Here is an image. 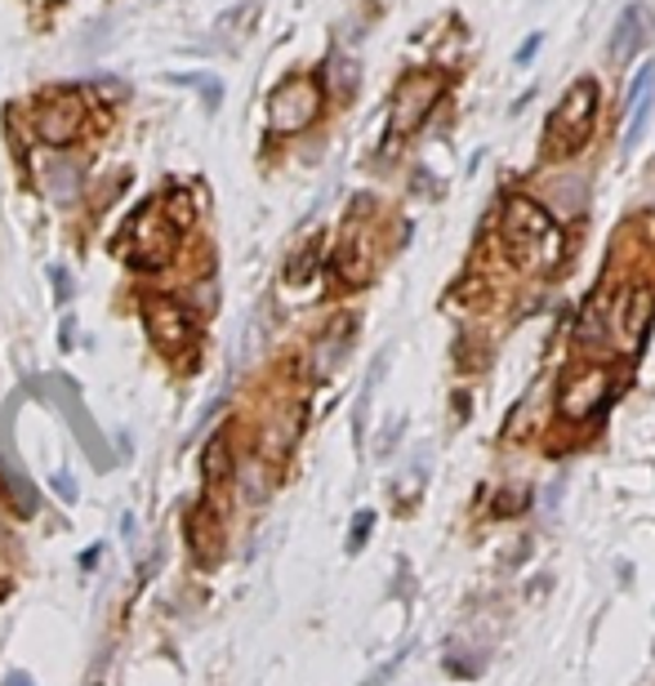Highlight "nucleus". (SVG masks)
Here are the masks:
<instances>
[{
	"label": "nucleus",
	"instance_id": "f257e3e1",
	"mask_svg": "<svg viewBox=\"0 0 655 686\" xmlns=\"http://www.w3.org/2000/svg\"><path fill=\"white\" fill-rule=\"evenodd\" d=\"M500 241H504L509 264L522 268V273H535V277L557 273L562 254H566V236H562L557 219L540 201H531V197H509L504 201V210H500Z\"/></svg>",
	"mask_w": 655,
	"mask_h": 686
},
{
	"label": "nucleus",
	"instance_id": "f03ea898",
	"mask_svg": "<svg viewBox=\"0 0 655 686\" xmlns=\"http://www.w3.org/2000/svg\"><path fill=\"white\" fill-rule=\"evenodd\" d=\"M598 121V85L589 76H580L570 90L562 95L557 112L548 117V156H576Z\"/></svg>",
	"mask_w": 655,
	"mask_h": 686
},
{
	"label": "nucleus",
	"instance_id": "7ed1b4c3",
	"mask_svg": "<svg viewBox=\"0 0 655 686\" xmlns=\"http://www.w3.org/2000/svg\"><path fill=\"white\" fill-rule=\"evenodd\" d=\"M446 95V71H411L401 85H397V95H392V112H388V143H401V139H411L429 112L442 103Z\"/></svg>",
	"mask_w": 655,
	"mask_h": 686
},
{
	"label": "nucleus",
	"instance_id": "20e7f679",
	"mask_svg": "<svg viewBox=\"0 0 655 686\" xmlns=\"http://www.w3.org/2000/svg\"><path fill=\"white\" fill-rule=\"evenodd\" d=\"M615 397V370L607 366H576L566 370L557 384V414L570 423H585L598 419Z\"/></svg>",
	"mask_w": 655,
	"mask_h": 686
},
{
	"label": "nucleus",
	"instance_id": "39448f33",
	"mask_svg": "<svg viewBox=\"0 0 655 686\" xmlns=\"http://www.w3.org/2000/svg\"><path fill=\"white\" fill-rule=\"evenodd\" d=\"M175 245H179V232L170 228V219L160 214L156 206L152 210H138L121 236V250L134 268H166L175 259Z\"/></svg>",
	"mask_w": 655,
	"mask_h": 686
},
{
	"label": "nucleus",
	"instance_id": "423d86ee",
	"mask_svg": "<svg viewBox=\"0 0 655 686\" xmlns=\"http://www.w3.org/2000/svg\"><path fill=\"white\" fill-rule=\"evenodd\" d=\"M321 112V85L312 76H290L281 90L268 99V125L273 134H299Z\"/></svg>",
	"mask_w": 655,
	"mask_h": 686
},
{
	"label": "nucleus",
	"instance_id": "0eeeda50",
	"mask_svg": "<svg viewBox=\"0 0 655 686\" xmlns=\"http://www.w3.org/2000/svg\"><path fill=\"white\" fill-rule=\"evenodd\" d=\"M143 325H147V339L156 343V353H166V357L184 353L192 343V334H197V325H192V317H188V308L179 299H147L143 303Z\"/></svg>",
	"mask_w": 655,
	"mask_h": 686
},
{
	"label": "nucleus",
	"instance_id": "6e6552de",
	"mask_svg": "<svg viewBox=\"0 0 655 686\" xmlns=\"http://www.w3.org/2000/svg\"><path fill=\"white\" fill-rule=\"evenodd\" d=\"M80 125H86V99L76 90H58L36 108V139L49 147H67L76 143Z\"/></svg>",
	"mask_w": 655,
	"mask_h": 686
},
{
	"label": "nucleus",
	"instance_id": "1a4fd4ad",
	"mask_svg": "<svg viewBox=\"0 0 655 686\" xmlns=\"http://www.w3.org/2000/svg\"><path fill=\"white\" fill-rule=\"evenodd\" d=\"M655 321V290L651 286H633L620 295L615 312H611V330H615V343L624 353H637L642 348V339Z\"/></svg>",
	"mask_w": 655,
	"mask_h": 686
},
{
	"label": "nucleus",
	"instance_id": "9d476101",
	"mask_svg": "<svg viewBox=\"0 0 655 686\" xmlns=\"http://www.w3.org/2000/svg\"><path fill=\"white\" fill-rule=\"evenodd\" d=\"M651 95H655V63H642L633 85H629V121H624V147L633 152L637 139L646 134V121H651Z\"/></svg>",
	"mask_w": 655,
	"mask_h": 686
},
{
	"label": "nucleus",
	"instance_id": "9b49d317",
	"mask_svg": "<svg viewBox=\"0 0 655 686\" xmlns=\"http://www.w3.org/2000/svg\"><path fill=\"white\" fill-rule=\"evenodd\" d=\"M335 273L344 286H366L370 273H375V259H370V236H357L348 232L340 241V254H335Z\"/></svg>",
	"mask_w": 655,
	"mask_h": 686
},
{
	"label": "nucleus",
	"instance_id": "f8f14e48",
	"mask_svg": "<svg viewBox=\"0 0 655 686\" xmlns=\"http://www.w3.org/2000/svg\"><path fill=\"white\" fill-rule=\"evenodd\" d=\"M646 10L642 5H629L620 19H615V32H611V58H633L637 49H642V41H646Z\"/></svg>",
	"mask_w": 655,
	"mask_h": 686
},
{
	"label": "nucleus",
	"instance_id": "ddd939ff",
	"mask_svg": "<svg viewBox=\"0 0 655 686\" xmlns=\"http://www.w3.org/2000/svg\"><path fill=\"white\" fill-rule=\"evenodd\" d=\"M348 334H353V321H348V317H340L331 334H321L317 357H312V370H317V375H331V370L340 366V357H348Z\"/></svg>",
	"mask_w": 655,
	"mask_h": 686
},
{
	"label": "nucleus",
	"instance_id": "4468645a",
	"mask_svg": "<svg viewBox=\"0 0 655 686\" xmlns=\"http://www.w3.org/2000/svg\"><path fill=\"white\" fill-rule=\"evenodd\" d=\"M201 477H206V486H227V477H232V446H227V433H214L210 442H206V455H201Z\"/></svg>",
	"mask_w": 655,
	"mask_h": 686
},
{
	"label": "nucleus",
	"instance_id": "2eb2a0df",
	"mask_svg": "<svg viewBox=\"0 0 655 686\" xmlns=\"http://www.w3.org/2000/svg\"><path fill=\"white\" fill-rule=\"evenodd\" d=\"M156 210L170 219V228H175V232H188V228H192V219H197V206H192V197H188L184 188H170L166 197L156 201Z\"/></svg>",
	"mask_w": 655,
	"mask_h": 686
},
{
	"label": "nucleus",
	"instance_id": "dca6fc26",
	"mask_svg": "<svg viewBox=\"0 0 655 686\" xmlns=\"http://www.w3.org/2000/svg\"><path fill=\"white\" fill-rule=\"evenodd\" d=\"M370 527H375V512H357V518H353V535H348V553H357L366 544Z\"/></svg>",
	"mask_w": 655,
	"mask_h": 686
},
{
	"label": "nucleus",
	"instance_id": "f3484780",
	"mask_svg": "<svg viewBox=\"0 0 655 686\" xmlns=\"http://www.w3.org/2000/svg\"><path fill=\"white\" fill-rule=\"evenodd\" d=\"M522 504H526V490H522V495H504V499L496 504V512H513V508H522Z\"/></svg>",
	"mask_w": 655,
	"mask_h": 686
},
{
	"label": "nucleus",
	"instance_id": "a211bd4d",
	"mask_svg": "<svg viewBox=\"0 0 655 686\" xmlns=\"http://www.w3.org/2000/svg\"><path fill=\"white\" fill-rule=\"evenodd\" d=\"M5 686H32V682H27L23 673H10V677H5Z\"/></svg>",
	"mask_w": 655,
	"mask_h": 686
}]
</instances>
